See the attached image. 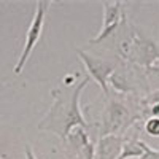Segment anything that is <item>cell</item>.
Masks as SVG:
<instances>
[{
	"label": "cell",
	"mask_w": 159,
	"mask_h": 159,
	"mask_svg": "<svg viewBox=\"0 0 159 159\" xmlns=\"http://www.w3.org/2000/svg\"><path fill=\"white\" fill-rule=\"evenodd\" d=\"M49 7V2H38L35 3V13H34V18L30 21V25L27 29V34H25V42L22 46V51L19 54L18 64L15 65V73L19 75L22 72V69L25 67L34 48L37 46V43L40 42V37H42L43 32V25H45V18H46V10Z\"/></svg>",
	"instance_id": "4"
},
{
	"label": "cell",
	"mask_w": 159,
	"mask_h": 159,
	"mask_svg": "<svg viewBox=\"0 0 159 159\" xmlns=\"http://www.w3.org/2000/svg\"><path fill=\"white\" fill-rule=\"evenodd\" d=\"M124 139L119 135L100 137L96 147V159H118Z\"/></svg>",
	"instance_id": "8"
},
{
	"label": "cell",
	"mask_w": 159,
	"mask_h": 159,
	"mask_svg": "<svg viewBox=\"0 0 159 159\" xmlns=\"http://www.w3.org/2000/svg\"><path fill=\"white\" fill-rule=\"evenodd\" d=\"M65 151L75 159H96V145L91 142L88 129L75 127L62 142Z\"/></svg>",
	"instance_id": "6"
},
{
	"label": "cell",
	"mask_w": 159,
	"mask_h": 159,
	"mask_svg": "<svg viewBox=\"0 0 159 159\" xmlns=\"http://www.w3.org/2000/svg\"><path fill=\"white\" fill-rule=\"evenodd\" d=\"M140 159H159V150H154V148H151V147H148V145H147L145 153L142 154Z\"/></svg>",
	"instance_id": "12"
},
{
	"label": "cell",
	"mask_w": 159,
	"mask_h": 159,
	"mask_svg": "<svg viewBox=\"0 0 159 159\" xmlns=\"http://www.w3.org/2000/svg\"><path fill=\"white\" fill-rule=\"evenodd\" d=\"M0 159H2V157H0Z\"/></svg>",
	"instance_id": "15"
},
{
	"label": "cell",
	"mask_w": 159,
	"mask_h": 159,
	"mask_svg": "<svg viewBox=\"0 0 159 159\" xmlns=\"http://www.w3.org/2000/svg\"><path fill=\"white\" fill-rule=\"evenodd\" d=\"M123 2H102V8H103V19H102V29L100 32L91 40V45H97L105 42L107 38H110L118 27L123 24L124 19V13H123Z\"/></svg>",
	"instance_id": "7"
},
{
	"label": "cell",
	"mask_w": 159,
	"mask_h": 159,
	"mask_svg": "<svg viewBox=\"0 0 159 159\" xmlns=\"http://www.w3.org/2000/svg\"><path fill=\"white\" fill-rule=\"evenodd\" d=\"M76 54L80 57V61L83 62L84 69L88 72V76L91 80L100 86L102 92L107 97H110V89H108V80L111 76V73L115 72V67L113 64L108 62V61H103V59H99V57H94V56H89L86 52H83L81 49H76Z\"/></svg>",
	"instance_id": "5"
},
{
	"label": "cell",
	"mask_w": 159,
	"mask_h": 159,
	"mask_svg": "<svg viewBox=\"0 0 159 159\" xmlns=\"http://www.w3.org/2000/svg\"><path fill=\"white\" fill-rule=\"evenodd\" d=\"M142 105L145 107H151V105H159V89L150 92V94L142 100Z\"/></svg>",
	"instance_id": "11"
},
{
	"label": "cell",
	"mask_w": 159,
	"mask_h": 159,
	"mask_svg": "<svg viewBox=\"0 0 159 159\" xmlns=\"http://www.w3.org/2000/svg\"><path fill=\"white\" fill-rule=\"evenodd\" d=\"M132 124H134V118H132L129 108L121 100L110 99L102 115V124H100L99 135L100 137H107V135L123 137V134Z\"/></svg>",
	"instance_id": "2"
},
{
	"label": "cell",
	"mask_w": 159,
	"mask_h": 159,
	"mask_svg": "<svg viewBox=\"0 0 159 159\" xmlns=\"http://www.w3.org/2000/svg\"><path fill=\"white\" fill-rule=\"evenodd\" d=\"M157 118H159V115H157Z\"/></svg>",
	"instance_id": "14"
},
{
	"label": "cell",
	"mask_w": 159,
	"mask_h": 159,
	"mask_svg": "<svg viewBox=\"0 0 159 159\" xmlns=\"http://www.w3.org/2000/svg\"><path fill=\"white\" fill-rule=\"evenodd\" d=\"M89 76L86 75L80 81H75L72 92L69 99L65 100L62 89H54L52 91V102L48 113L42 118L38 123V129L42 130H49L64 142L69 132L75 127H84L88 129V123L84 119L83 110H81V94L84 88L89 83Z\"/></svg>",
	"instance_id": "1"
},
{
	"label": "cell",
	"mask_w": 159,
	"mask_h": 159,
	"mask_svg": "<svg viewBox=\"0 0 159 159\" xmlns=\"http://www.w3.org/2000/svg\"><path fill=\"white\" fill-rule=\"evenodd\" d=\"M126 59L129 62L142 65V67L156 69V65H159V46L154 40L145 37L134 29L130 34V43Z\"/></svg>",
	"instance_id": "3"
},
{
	"label": "cell",
	"mask_w": 159,
	"mask_h": 159,
	"mask_svg": "<svg viewBox=\"0 0 159 159\" xmlns=\"http://www.w3.org/2000/svg\"><path fill=\"white\" fill-rule=\"evenodd\" d=\"M145 148H147V143L139 140V139H130V140H124L123 142V148L121 153H119L118 159H140L142 154L145 153Z\"/></svg>",
	"instance_id": "9"
},
{
	"label": "cell",
	"mask_w": 159,
	"mask_h": 159,
	"mask_svg": "<svg viewBox=\"0 0 159 159\" xmlns=\"http://www.w3.org/2000/svg\"><path fill=\"white\" fill-rule=\"evenodd\" d=\"M24 153H25V159H38L34 153V148L30 147V145H25L24 147Z\"/></svg>",
	"instance_id": "13"
},
{
	"label": "cell",
	"mask_w": 159,
	"mask_h": 159,
	"mask_svg": "<svg viewBox=\"0 0 159 159\" xmlns=\"http://www.w3.org/2000/svg\"><path fill=\"white\" fill-rule=\"evenodd\" d=\"M145 132L151 137H159V118L156 116H150L145 121Z\"/></svg>",
	"instance_id": "10"
}]
</instances>
